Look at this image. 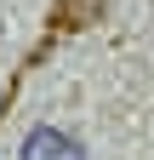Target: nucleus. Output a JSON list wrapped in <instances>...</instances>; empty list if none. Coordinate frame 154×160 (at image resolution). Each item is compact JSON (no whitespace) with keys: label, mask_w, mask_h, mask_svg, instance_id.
<instances>
[{"label":"nucleus","mask_w":154,"mask_h":160,"mask_svg":"<svg viewBox=\"0 0 154 160\" xmlns=\"http://www.w3.org/2000/svg\"><path fill=\"white\" fill-rule=\"evenodd\" d=\"M17 160H86V149L57 126H34L23 137V149H17Z\"/></svg>","instance_id":"1"},{"label":"nucleus","mask_w":154,"mask_h":160,"mask_svg":"<svg viewBox=\"0 0 154 160\" xmlns=\"http://www.w3.org/2000/svg\"><path fill=\"white\" fill-rule=\"evenodd\" d=\"M0 103H6V92H0Z\"/></svg>","instance_id":"2"}]
</instances>
